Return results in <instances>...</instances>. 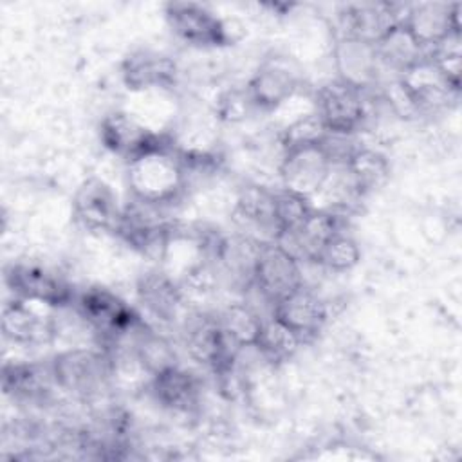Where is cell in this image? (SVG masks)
Here are the masks:
<instances>
[{"label": "cell", "mask_w": 462, "mask_h": 462, "mask_svg": "<svg viewBox=\"0 0 462 462\" xmlns=\"http://www.w3.org/2000/svg\"><path fill=\"white\" fill-rule=\"evenodd\" d=\"M128 186L135 199L166 206L186 188L182 155L170 141L128 162Z\"/></svg>", "instance_id": "6da1fadb"}, {"label": "cell", "mask_w": 462, "mask_h": 462, "mask_svg": "<svg viewBox=\"0 0 462 462\" xmlns=\"http://www.w3.org/2000/svg\"><path fill=\"white\" fill-rule=\"evenodd\" d=\"M76 312L103 343L112 346L144 327L130 305L103 287L83 291L76 300Z\"/></svg>", "instance_id": "7a4b0ae2"}, {"label": "cell", "mask_w": 462, "mask_h": 462, "mask_svg": "<svg viewBox=\"0 0 462 462\" xmlns=\"http://www.w3.org/2000/svg\"><path fill=\"white\" fill-rule=\"evenodd\" d=\"M314 110L323 121L327 132L352 135L361 128L366 116L363 88H357L339 78L323 85L314 101Z\"/></svg>", "instance_id": "3957f363"}, {"label": "cell", "mask_w": 462, "mask_h": 462, "mask_svg": "<svg viewBox=\"0 0 462 462\" xmlns=\"http://www.w3.org/2000/svg\"><path fill=\"white\" fill-rule=\"evenodd\" d=\"M51 368L54 383L63 390L78 395L94 393L103 386L114 370L108 356L87 348H72L61 352L54 357Z\"/></svg>", "instance_id": "277c9868"}, {"label": "cell", "mask_w": 462, "mask_h": 462, "mask_svg": "<svg viewBox=\"0 0 462 462\" xmlns=\"http://www.w3.org/2000/svg\"><path fill=\"white\" fill-rule=\"evenodd\" d=\"M300 285H303L301 263L289 256L274 242L262 244L254 262L251 287H254L273 307L278 300Z\"/></svg>", "instance_id": "5b68a950"}, {"label": "cell", "mask_w": 462, "mask_h": 462, "mask_svg": "<svg viewBox=\"0 0 462 462\" xmlns=\"http://www.w3.org/2000/svg\"><path fill=\"white\" fill-rule=\"evenodd\" d=\"M166 20L171 31L186 43L218 47L231 42L227 23L202 4L171 2L166 5Z\"/></svg>", "instance_id": "8992f818"}, {"label": "cell", "mask_w": 462, "mask_h": 462, "mask_svg": "<svg viewBox=\"0 0 462 462\" xmlns=\"http://www.w3.org/2000/svg\"><path fill=\"white\" fill-rule=\"evenodd\" d=\"M401 88L408 96L415 114L437 112L446 108L449 101L455 99L458 88H455L437 65L428 58H420L408 69H404L397 78Z\"/></svg>", "instance_id": "52a82bcc"}, {"label": "cell", "mask_w": 462, "mask_h": 462, "mask_svg": "<svg viewBox=\"0 0 462 462\" xmlns=\"http://www.w3.org/2000/svg\"><path fill=\"white\" fill-rule=\"evenodd\" d=\"M330 170L332 161L321 144L283 150L280 162L283 188L301 193L310 200L323 188Z\"/></svg>", "instance_id": "ba28073f"}, {"label": "cell", "mask_w": 462, "mask_h": 462, "mask_svg": "<svg viewBox=\"0 0 462 462\" xmlns=\"http://www.w3.org/2000/svg\"><path fill=\"white\" fill-rule=\"evenodd\" d=\"M101 143L114 155L132 162L134 159L164 144L168 139L146 128L135 116L128 112H112L101 121Z\"/></svg>", "instance_id": "9c48e42d"}, {"label": "cell", "mask_w": 462, "mask_h": 462, "mask_svg": "<svg viewBox=\"0 0 462 462\" xmlns=\"http://www.w3.org/2000/svg\"><path fill=\"white\" fill-rule=\"evenodd\" d=\"M5 283L16 298L60 309L72 300L67 283L52 271L34 263H13L5 269Z\"/></svg>", "instance_id": "30bf717a"}, {"label": "cell", "mask_w": 462, "mask_h": 462, "mask_svg": "<svg viewBox=\"0 0 462 462\" xmlns=\"http://www.w3.org/2000/svg\"><path fill=\"white\" fill-rule=\"evenodd\" d=\"M273 316L305 343L321 332L328 310L327 303L303 283L273 305Z\"/></svg>", "instance_id": "8fae6325"}, {"label": "cell", "mask_w": 462, "mask_h": 462, "mask_svg": "<svg viewBox=\"0 0 462 462\" xmlns=\"http://www.w3.org/2000/svg\"><path fill=\"white\" fill-rule=\"evenodd\" d=\"M76 220L88 231H116L121 209L108 184L99 179H87L72 200Z\"/></svg>", "instance_id": "7c38bea8"}, {"label": "cell", "mask_w": 462, "mask_h": 462, "mask_svg": "<svg viewBox=\"0 0 462 462\" xmlns=\"http://www.w3.org/2000/svg\"><path fill=\"white\" fill-rule=\"evenodd\" d=\"M49 305L23 298H13L2 312V332L7 339L20 345H34L49 341L56 334L52 316H45L42 309Z\"/></svg>", "instance_id": "4fadbf2b"}, {"label": "cell", "mask_w": 462, "mask_h": 462, "mask_svg": "<svg viewBox=\"0 0 462 462\" xmlns=\"http://www.w3.org/2000/svg\"><path fill=\"white\" fill-rule=\"evenodd\" d=\"M460 4L426 2L408 7L402 25L426 52L453 31H460Z\"/></svg>", "instance_id": "5bb4252c"}, {"label": "cell", "mask_w": 462, "mask_h": 462, "mask_svg": "<svg viewBox=\"0 0 462 462\" xmlns=\"http://www.w3.org/2000/svg\"><path fill=\"white\" fill-rule=\"evenodd\" d=\"M343 36L377 43L393 25L402 23L401 9L392 4H354L339 14Z\"/></svg>", "instance_id": "9a60e30c"}, {"label": "cell", "mask_w": 462, "mask_h": 462, "mask_svg": "<svg viewBox=\"0 0 462 462\" xmlns=\"http://www.w3.org/2000/svg\"><path fill=\"white\" fill-rule=\"evenodd\" d=\"M298 90V76L280 60L265 61L251 78L247 85V97L251 105L262 110H278Z\"/></svg>", "instance_id": "2e32d148"}, {"label": "cell", "mask_w": 462, "mask_h": 462, "mask_svg": "<svg viewBox=\"0 0 462 462\" xmlns=\"http://www.w3.org/2000/svg\"><path fill=\"white\" fill-rule=\"evenodd\" d=\"M123 81L130 90L168 88L175 83V61L157 51L139 49L128 54L121 65Z\"/></svg>", "instance_id": "e0dca14e"}, {"label": "cell", "mask_w": 462, "mask_h": 462, "mask_svg": "<svg viewBox=\"0 0 462 462\" xmlns=\"http://www.w3.org/2000/svg\"><path fill=\"white\" fill-rule=\"evenodd\" d=\"M334 61L339 79L363 90L375 81L381 65L375 45L356 38H339L334 49Z\"/></svg>", "instance_id": "ac0fdd59"}, {"label": "cell", "mask_w": 462, "mask_h": 462, "mask_svg": "<svg viewBox=\"0 0 462 462\" xmlns=\"http://www.w3.org/2000/svg\"><path fill=\"white\" fill-rule=\"evenodd\" d=\"M152 392L161 406L177 413H191L200 401L197 377L177 365L152 375Z\"/></svg>", "instance_id": "d6986e66"}, {"label": "cell", "mask_w": 462, "mask_h": 462, "mask_svg": "<svg viewBox=\"0 0 462 462\" xmlns=\"http://www.w3.org/2000/svg\"><path fill=\"white\" fill-rule=\"evenodd\" d=\"M137 296L141 303L161 319L173 318L182 303L180 285L162 271L146 273L137 283Z\"/></svg>", "instance_id": "ffe728a7"}, {"label": "cell", "mask_w": 462, "mask_h": 462, "mask_svg": "<svg viewBox=\"0 0 462 462\" xmlns=\"http://www.w3.org/2000/svg\"><path fill=\"white\" fill-rule=\"evenodd\" d=\"M343 166L350 182L361 197L383 186L390 175L388 159L381 152L372 148L357 146L343 162Z\"/></svg>", "instance_id": "44dd1931"}, {"label": "cell", "mask_w": 462, "mask_h": 462, "mask_svg": "<svg viewBox=\"0 0 462 462\" xmlns=\"http://www.w3.org/2000/svg\"><path fill=\"white\" fill-rule=\"evenodd\" d=\"M236 215L244 226L269 231L274 240L278 229L274 222V191L258 184L244 186L236 197Z\"/></svg>", "instance_id": "7402d4cb"}, {"label": "cell", "mask_w": 462, "mask_h": 462, "mask_svg": "<svg viewBox=\"0 0 462 462\" xmlns=\"http://www.w3.org/2000/svg\"><path fill=\"white\" fill-rule=\"evenodd\" d=\"M301 345V339L271 314L262 319L253 348H256L265 361L278 365L289 361Z\"/></svg>", "instance_id": "603a6c76"}, {"label": "cell", "mask_w": 462, "mask_h": 462, "mask_svg": "<svg viewBox=\"0 0 462 462\" xmlns=\"http://www.w3.org/2000/svg\"><path fill=\"white\" fill-rule=\"evenodd\" d=\"M375 52L381 65L392 67L401 74L404 69L424 58L428 52L422 49L415 38L408 32L402 23L393 25L377 43Z\"/></svg>", "instance_id": "cb8c5ba5"}, {"label": "cell", "mask_w": 462, "mask_h": 462, "mask_svg": "<svg viewBox=\"0 0 462 462\" xmlns=\"http://www.w3.org/2000/svg\"><path fill=\"white\" fill-rule=\"evenodd\" d=\"M54 381L52 368L45 375L40 365L32 363H13L4 366V388L7 393L18 399H36L49 390V381Z\"/></svg>", "instance_id": "d4e9b609"}, {"label": "cell", "mask_w": 462, "mask_h": 462, "mask_svg": "<svg viewBox=\"0 0 462 462\" xmlns=\"http://www.w3.org/2000/svg\"><path fill=\"white\" fill-rule=\"evenodd\" d=\"M359 258H361V251L357 242L346 233L337 231L321 245L314 263L325 267L327 271L345 273L356 267Z\"/></svg>", "instance_id": "484cf974"}, {"label": "cell", "mask_w": 462, "mask_h": 462, "mask_svg": "<svg viewBox=\"0 0 462 462\" xmlns=\"http://www.w3.org/2000/svg\"><path fill=\"white\" fill-rule=\"evenodd\" d=\"M262 316H258L251 307L247 305H229L220 316H218V323L224 328V332L240 346H253L260 323H262Z\"/></svg>", "instance_id": "4316f807"}, {"label": "cell", "mask_w": 462, "mask_h": 462, "mask_svg": "<svg viewBox=\"0 0 462 462\" xmlns=\"http://www.w3.org/2000/svg\"><path fill=\"white\" fill-rule=\"evenodd\" d=\"M312 209L314 204L309 197L287 188L274 189V222L278 233L300 226Z\"/></svg>", "instance_id": "83f0119b"}, {"label": "cell", "mask_w": 462, "mask_h": 462, "mask_svg": "<svg viewBox=\"0 0 462 462\" xmlns=\"http://www.w3.org/2000/svg\"><path fill=\"white\" fill-rule=\"evenodd\" d=\"M327 135V128L316 110H310L309 114H303L291 121L282 135V148L291 150V148H300V146H312V144H321Z\"/></svg>", "instance_id": "f1b7e54d"}, {"label": "cell", "mask_w": 462, "mask_h": 462, "mask_svg": "<svg viewBox=\"0 0 462 462\" xmlns=\"http://www.w3.org/2000/svg\"><path fill=\"white\" fill-rule=\"evenodd\" d=\"M428 58L437 65L444 78L460 90V70H462V51H460V31H453L444 36L428 51Z\"/></svg>", "instance_id": "f546056e"}]
</instances>
